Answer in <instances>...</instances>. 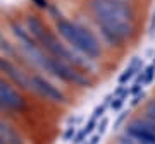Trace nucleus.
I'll use <instances>...</instances> for the list:
<instances>
[{
  "label": "nucleus",
  "instance_id": "13",
  "mask_svg": "<svg viewBox=\"0 0 155 144\" xmlns=\"http://www.w3.org/2000/svg\"><path fill=\"white\" fill-rule=\"evenodd\" d=\"M124 101H126V100L114 96V100L110 101V110H112V111H119V110L122 108V105H124Z\"/></svg>",
  "mask_w": 155,
  "mask_h": 144
},
{
  "label": "nucleus",
  "instance_id": "25",
  "mask_svg": "<svg viewBox=\"0 0 155 144\" xmlns=\"http://www.w3.org/2000/svg\"><path fill=\"white\" fill-rule=\"evenodd\" d=\"M119 2H131V0H119Z\"/></svg>",
  "mask_w": 155,
  "mask_h": 144
},
{
  "label": "nucleus",
  "instance_id": "21",
  "mask_svg": "<svg viewBox=\"0 0 155 144\" xmlns=\"http://www.w3.org/2000/svg\"><path fill=\"white\" fill-rule=\"evenodd\" d=\"M100 137H102V136H98V134L91 136V137L88 139V144H98V142H100Z\"/></svg>",
  "mask_w": 155,
  "mask_h": 144
},
{
  "label": "nucleus",
  "instance_id": "12",
  "mask_svg": "<svg viewBox=\"0 0 155 144\" xmlns=\"http://www.w3.org/2000/svg\"><path fill=\"white\" fill-rule=\"evenodd\" d=\"M116 144H138V142H136L131 136H127V134L124 132V134H121V136H117Z\"/></svg>",
  "mask_w": 155,
  "mask_h": 144
},
{
  "label": "nucleus",
  "instance_id": "23",
  "mask_svg": "<svg viewBox=\"0 0 155 144\" xmlns=\"http://www.w3.org/2000/svg\"><path fill=\"white\" fill-rule=\"evenodd\" d=\"M4 58H5V57H2V55H0V65H2V62H4Z\"/></svg>",
  "mask_w": 155,
  "mask_h": 144
},
{
  "label": "nucleus",
  "instance_id": "9",
  "mask_svg": "<svg viewBox=\"0 0 155 144\" xmlns=\"http://www.w3.org/2000/svg\"><path fill=\"white\" fill-rule=\"evenodd\" d=\"M143 115H147L150 120H153V122H155V96L152 98V100L147 101V105H145V113H143Z\"/></svg>",
  "mask_w": 155,
  "mask_h": 144
},
{
  "label": "nucleus",
  "instance_id": "20",
  "mask_svg": "<svg viewBox=\"0 0 155 144\" xmlns=\"http://www.w3.org/2000/svg\"><path fill=\"white\" fill-rule=\"evenodd\" d=\"M31 2H33L38 9H41V11H47V9H48V5H50L48 0H31Z\"/></svg>",
  "mask_w": 155,
  "mask_h": 144
},
{
  "label": "nucleus",
  "instance_id": "18",
  "mask_svg": "<svg viewBox=\"0 0 155 144\" xmlns=\"http://www.w3.org/2000/svg\"><path fill=\"white\" fill-rule=\"evenodd\" d=\"M129 94H138V93H141V89H143V84H140V83H133L131 86H129Z\"/></svg>",
  "mask_w": 155,
  "mask_h": 144
},
{
  "label": "nucleus",
  "instance_id": "27",
  "mask_svg": "<svg viewBox=\"0 0 155 144\" xmlns=\"http://www.w3.org/2000/svg\"><path fill=\"white\" fill-rule=\"evenodd\" d=\"M0 113H2V111H0Z\"/></svg>",
  "mask_w": 155,
  "mask_h": 144
},
{
  "label": "nucleus",
  "instance_id": "3",
  "mask_svg": "<svg viewBox=\"0 0 155 144\" xmlns=\"http://www.w3.org/2000/svg\"><path fill=\"white\" fill-rule=\"evenodd\" d=\"M29 91H33L40 98H43L50 103H55V105L64 106L69 103L67 94L61 88H57L52 81H48L45 76L38 74V72H29Z\"/></svg>",
  "mask_w": 155,
  "mask_h": 144
},
{
  "label": "nucleus",
  "instance_id": "6",
  "mask_svg": "<svg viewBox=\"0 0 155 144\" xmlns=\"http://www.w3.org/2000/svg\"><path fill=\"white\" fill-rule=\"evenodd\" d=\"M0 139L4 144H26L21 132L2 115H0Z\"/></svg>",
  "mask_w": 155,
  "mask_h": 144
},
{
  "label": "nucleus",
  "instance_id": "5",
  "mask_svg": "<svg viewBox=\"0 0 155 144\" xmlns=\"http://www.w3.org/2000/svg\"><path fill=\"white\" fill-rule=\"evenodd\" d=\"M0 74L7 81H11L14 86H17L19 91H29V72L19 67L14 60L4 58L2 65H0Z\"/></svg>",
  "mask_w": 155,
  "mask_h": 144
},
{
  "label": "nucleus",
  "instance_id": "19",
  "mask_svg": "<svg viewBox=\"0 0 155 144\" xmlns=\"http://www.w3.org/2000/svg\"><path fill=\"white\" fill-rule=\"evenodd\" d=\"M143 100H145V93H143V91H141V93H138V94H134L133 100H131V106H133V108H134V106H138Z\"/></svg>",
  "mask_w": 155,
  "mask_h": 144
},
{
  "label": "nucleus",
  "instance_id": "17",
  "mask_svg": "<svg viewBox=\"0 0 155 144\" xmlns=\"http://www.w3.org/2000/svg\"><path fill=\"white\" fill-rule=\"evenodd\" d=\"M97 122H98V120H95V118H90V120H88V124L83 127V130H84V134H86V136H88V134H91L95 129H97Z\"/></svg>",
  "mask_w": 155,
  "mask_h": 144
},
{
  "label": "nucleus",
  "instance_id": "7",
  "mask_svg": "<svg viewBox=\"0 0 155 144\" xmlns=\"http://www.w3.org/2000/svg\"><path fill=\"white\" fill-rule=\"evenodd\" d=\"M0 55L5 57V58H11V60H14L16 55H17L16 45H14V41L9 39V36H7L5 31L2 29V26H0Z\"/></svg>",
  "mask_w": 155,
  "mask_h": 144
},
{
  "label": "nucleus",
  "instance_id": "10",
  "mask_svg": "<svg viewBox=\"0 0 155 144\" xmlns=\"http://www.w3.org/2000/svg\"><path fill=\"white\" fill-rule=\"evenodd\" d=\"M129 115H131V110H124V111H121L119 115H117V118H116V122H114V130H117L119 127H122V124L126 122L127 118H129Z\"/></svg>",
  "mask_w": 155,
  "mask_h": 144
},
{
  "label": "nucleus",
  "instance_id": "22",
  "mask_svg": "<svg viewBox=\"0 0 155 144\" xmlns=\"http://www.w3.org/2000/svg\"><path fill=\"white\" fill-rule=\"evenodd\" d=\"M114 100V94H109V96H107L105 98V101H104V103H102V105H105V106H109L110 105V101Z\"/></svg>",
  "mask_w": 155,
  "mask_h": 144
},
{
  "label": "nucleus",
  "instance_id": "4",
  "mask_svg": "<svg viewBox=\"0 0 155 144\" xmlns=\"http://www.w3.org/2000/svg\"><path fill=\"white\" fill-rule=\"evenodd\" d=\"M26 108H28V103H26L22 91H19L4 76H0V111L2 113L4 111L22 113Z\"/></svg>",
  "mask_w": 155,
  "mask_h": 144
},
{
  "label": "nucleus",
  "instance_id": "2",
  "mask_svg": "<svg viewBox=\"0 0 155 144\" xmlns=\"http://www.w3.org/2000/svg\"><path fill=\"white\" fill-rule=\"evenodd\" d=\"M43 72L54 76L55 79H59L62 83L72 84V86H76V88L86 89V88H91V86H93V81H91L84 72H81L79 69H76V67L69 65V64L64 62V60L54 58L52 55L47 57V64H45Z\"/></svg>",
  "mask_w": 155,
  "mask_h": 144
},
{
  "label": "nucleus",
  "instance_id": "11",
  "mask_svg": "<svg viewBox=\"0 0 155 144\" xmlns=\"http://www.w3.org/2000/svg\"><path fill=\"white\" fill-rule=\"evenodd\" d=\"M107 129H109V118L107 117H102L100 122H97V134L98 136H104Z\"/></svg>",
  "mask_w": 155,
  "mask_h": 144
},
{
  "label": "nucleus",
  "instance_id": "26",
  "mask_svg": "<svg viewBox=\"0 0 155 144\" xmlns=\"http://www.w3.org/2000/svg\"><path fill=\"white\" fill-rule=\"evenodd\" d=\"M83 144H88V142H83Z\"/></svg>",
  "mask_w": 155,
  "mask_h": 144
},
{
  "label": "nucleus",
  "instance_id": "15",
  "mask_svg": "<svg viewBox=\"0 0 155 144\" xmlns=\"http://www.w3.org/2000/svg\"><path fill=\"white\" fill-rule=\"evenodd\" d=\"M84 141H86V134H84V130L83 129H81V130H76L74 137H72V144H83Z\"/></svg>",
  "mask_w": 155,
  "mask_h": 144
},
{
  "label": "nucleus",
  "instance_id": "16",
  "mask_svg": "<svg viewBox=\"0 0 155 144\" xmlns=\"http://www.w3.org/2000/svg\"><path fill=\"white\" fill-rule=\"evenodd\" d=\"M74 134H76V127H74V125H69V127L64 130V136H62V139H64L66 142H69V141H72Z\"/></svg>",
  "mask_w": 155,
  "mask_h": 144
},
{
  "label": "nucleus",
  "instance_id": "8",
  "mask_svg": "<svg viewBox=\"0 0 155 144\" xmlns=\"http://www.w3.org/2000/svg\"><path fill=\"white\" fill-rule=\"evenodd\" d=\"M141 76H143V81H141V84H143V86L150 84V83L155 79V65H152V64H150V65H147L143 70H141Z\"/></svg>",
  "mask_w": 155,
  "mask_h": 144
},
{
  "label": "nucleus",
  "instance_id": "24",
  "mask_svg": "<svg viewBox=\"0 0 155 144\" xmlns=\"http://www.w3.org/2000/svg\"><path fill=\"white\" fill-rule=\"evenodd\" d=\"M152 65H155V57H153V60H152Z\"/></svg>",
  "mask_w": 155,
  "mask_h": 144
},
{
  "label": "nucleus",
  "instance_id": "14",
  "mask_svg": "<svg viewBox=\"0 0 155 144\" xmlns=\"http://www.w3.org/2000/svg\"><path fill=\"white\" fill-rule=\"evenodd\" d=\"M105 111H107V106H105V105L97 106V108L93 110V115H91V118L98 120V118H102V117H105Z\"/></svg>",
  "mask_w": 155,
  "mask_h": 144
},
{
  "label": "nucleus",
  "instance_id": "1",
  "mask_svg": "<svg viewBox=\"0 0 155 144\" xmlns=\"http://www.w3.org/2000/svg\"><path fill=\"white\" fill-rule=\"evenodd\" d=\"M88 9L97 26L105 28L121 39L127 41L134 36L136 11L131 2L119 0H90Z\"/></svg>",
  "mask_w": 155,
  "mask_h": 144
}]
</instances>
